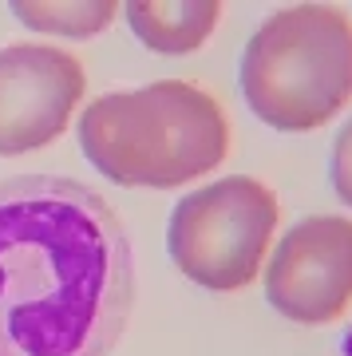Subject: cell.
<instances>
[{
  "label": "cell",
  "mask_w": 352,
  "mask_h": 356,
  "mask_svg": "<svg viewBox=\"0 0 352 356\" xmlns=\"http://www.w3.org/2000/svg\"><path fill=\"white\" fill-rule=\"evenodd\" d=\"M135 305V257L76 178L0 182V356H107Z\"/></svg>",
  "instance_id": "cell-1"
},
{
  "label": "cell",
  "mask_w": 352,
  "mask_h": 356,
  "mask_svg": "<svg viewBox=\"0 0 352 356\" xmlns=\"http://www.w3.org/2000/svg\"><path fill=\"white\" fill-rule=\"evenodd\" d=\"M79 147L123 186H182L210 175L230 151V123L210 91L186 79L111 91L79 115Z\"/></svg>",
  "instance_id": "cell-2"
},
{
  "label": "cell",
  "mask_w": 352,
  "mask_h": 356,
  "mask_svg": "<svg viewBox=\"0 0 352 356\" xmlns=\"http://www.w3.org/2000/svg\"><path fill=\"white\" fill-rule=\"evenodd\" d=\"M241 95L273 131H317L352 99V20L333 4H293L241 56Z\"/></svg>",
  "instance_id": "cell-3"
},
{
  "label": "cell",
  "mask_w": 352,
  "mask_h": 356,
  "mask_svg": "<svg viewBox=\"0 0 352 356\" xmlns=\"http://www.w3.org/2000/svg\"><path fill=\"white\" fill-rule=\"evenodd\" d=\"M277 229L273 191L250 175L218 178L186 194L170 214L166 245L175 266L198 289L238 293L262 273Z\"/></svg>",
  "instance_id": "cell-4"
},
{
  "label": "cell",
  "mask_w": 352,
  "mask_h": 356,
  "mask_svg": "<svg viewBox=\"0 0 352 356\" xmlns=\"http://www.w3.org/2000/svg\"><path fill=\"white\" fill-rule=\"evenodd\" d=\"M265 297L293 325H333L352 305V218L313 214L285 229L265 269Z\"/></svg>",
  "instance_id": "cell-5"
},
{
  "label": "cell",
  "mask_w": 352,
  "mask_h": 356,
  "mask_svg": "<svg viewBox=\"0 0 352 356\" xmlns=\"http://www.w3.org/2000/svg\"><path fill=\"white\" fill-rule=\"evenodd\" d=\"M83 64L48 44L0 48V154H28L60 139L83 99Z\"/></svg>",
  "instance_id": "cell-6"
},
{
  "label": "cell",
  "mask_w": 352,
  "mask_h": 356,
  "mask_svg": "<svg viewBox=\"0 0 352 356\" xmlns=\"http://www.w3.org/2000/svg\"><path fill=\"white\" fill-rule=\"evenodd\" d=\"M222 4L218 0H178V4H163V0H135L127 4V24L147 48L166 51V56H186V51L202 48L210 32H214Z\"/></svg>",
  "instance_id": "cell-7"
},
{
  "label": "cell",
  "mask_w": 352,
  "mask_h": 356,
  "mask_svg": "<svg viewBox=\"0 0 352 356\" xmlns=\"http://www.w3.org/2000/svg\"><path fill=\"white\" fill-rule=\"evenodd\" d=\"M119 4L111 0H79V4H63V0H16L13 16L20 24L36 28V32H51V36H72V40H91L115 20Z\"/></svg>",
  "instance_id": "cell-8"
},
{
  "label": "cell",
  "mask_w": 352,
  "mask_h": 356,
  "mask_svg": "<svg viewBox=\"0 0 352 356\" xmlns=\"http://www.w3.org/2000/svg\"><path fill=\"white\" fill-rule=\"evenodd\" d=\"M328 178H333V191L344 206H352V119L340 127L337 143H333V166H328Z\"/></svg>",
  "instance_id": "cell-9"
}]
</instances>
